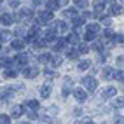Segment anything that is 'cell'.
Instances as JSON below:
<instances>
[{
    "instance_id": "1",
    "label": "cell",
    "mask_w": 124,
    "mask_h": 124,
    "mask_svg": "<svg viewBox=\"0 0 124 124\" xmlns=\"http://www.w3.org/2000/svg\"><path fill=\"white\" fill-rule=\"evenodd\" d=\"M82 86H84L89 93H94L96 91V87H98V80L94 79V77H91V75H87V77H84L82 79Z\"/></svg>"
},
{
    "instance_id": "2",
    "label": "cell",
    "mask_w": 124,
    "mask_h": 124,
    "mask_svg": "<svg viewBox=\"0 0 124 124\" xmlns=\"http://www.w3.org/2000/svg\"><path fill=\"white\" fill-rule=\"evenodd\" d=\"M53 12H47V11H42L37 14V24H49L53 23Z\"/></svg>"
},
{
    "instance_id": "3",
    "label": "cell",
    "mask_w": 124,
    "mask_h": 124,
    "mask_svg": "<svg viewBox=\"0 0 124 124\" xmlns=\"http://www.w3.org/2000/svg\"><path fill=\"white\" fill-rule=\"evenodd\" d=\"M51 30L54 33H65V31H68V26L65 21H53L51 23Z\"/></svg>"
},
{
    "instance_id": "4",
    "label": "cell",
    "mask_w": 124,
    "mask_h": 124,
    "mask_svg": "<svg viewBox=\"0 0 124 124\" xmlns=\"http://www.w3.org/2000/svg\"><path fill=\"white\" fill-rule=\"evenodd\" d=\"M28 60H30V56L26 54V53H19L18 56L14 58V65L16 67H26V63H28Z\"/></svg>"
},
{
    "instance_id": "5",
    "label": "cell",
    "mask_w": 124,
    "mask_h": 124,
    "mask_svg": "<svg viewBox=\"0 0 124 124\" xmlns=\"http://www.w3.org/2000/svg\"><path fill=\"white\" fill-rule=\"evenodd\" d=\"M23 75L26 79H35L39 75V68L37 67H24L23 68Z\"/></svg>"
},
{
    "instance_id": "6",
    "label": "cell",
    "mask_w": 124,
    "mask_h": 124,
    "mask_svg": "<svg viewBox=\"0 0 124 124\" xmlns=\"http://www.w3.org/2000/svg\"><path fill=\"white\" fill-rule=\"evenodd\" d=\"M23 114H24V107H23V105H14L12 108H11V119H12V117H14V119H19Z\"/></svg>"
},
{
    "instance_id": "7",
    "label": "cell",
    "mask_w": 124,
    "mask_h": 124,
    "mask_svg": "<svg viewBox=\"0 0 124 124\" xmlns=\"http://www.w3.org/2000/svg\"><path fill=\"white\" fill-rule=\"evenodd\" d=\"M53 49H54L56 53H60V51H63V49H67V39H56L54 44H53Z\"/></svg>"
},
{
    "instance_id": "8",
    "label": "cell",
    "mask_w": 124,
    "mask_h": 124,
    "mask_svg": "<svg viewBox=\"0 0 124 124\" xmlns=\"http://www.w3.org/2000/svg\"><path fill=\"white\" fill-rule=\"evenodd\" d=\"M73 96H75V100L77 101H86V98H87V93L82 87H75L73 89Z\"/></svg>"
},
{
    "instance_id": "9",
    "label": "cell",
    "mask_w": 124,
    "mask_h": 124,
    "mask_svg": "<svg viewBox=\"0 0 124 124\" xmlns=\"http://www.w3.org/2000/svg\"><path fill=\"white\" fill-rule=\"evenodd\" d=\"M115 94H117V87H112V86H108L103 93H101V98L103 100H108V98H114Z\"/></svg>"
},
{
    "instance_id": "10",
    "label": "cell",
    "mask_w": 124,
    "mask_h": 124,
    "mask_svg": "<svg viewBox=\"0 0 124 124\" xmlns=\"http://www.w3.org/2000/svg\"><path fill=\"white\" fill-rule=\"evenodd\" d=\"M70 91H72V79H70V77H65V86H63V89H61L63 98H67V96L70 94Z\"/></svg>"
},
{
    "instance_id": "11",
    "label": "cell",
    "mask_w": 124,
    "mask_h": 124,
    "mask_svg": "<svg viewBox=\"0 0 124 124\" xmlns=\"http://www.w3.org/2000/svg\"><path fill=\"white\" fill-rule=\"evenodd\" d=\"M39 24H33L30 30H28V35H26V40H30V42H33V40L37 39V35H39Z\"/></svg>"
},
{
    "instance_id": "12",
    "label": "cell",
    "mask_w": 124,
    "mask_h": 124,
    "mask_svg": "<svg viewBox=\"0 0 124 124\" xmlns=\"http://www.w3.org/2000/svg\"><path fill=\"white\" fill-rule=\"evenodd\" d=\"M61 7V2H58V0H49V2H46V11L47 12H53L56 9H60Z\"/></svg>"
},
{
    "instance_id": "13",
    "label": "cell",
    "mask_w": 124,
    "mask_h": 124,
    "mask_svg": "<svg viewBox=\"0 0 124 124\" xmlns=\"http://www.w3.org/2000/svg\"><path fill=\"white\" fill-rule=\"evenodd\" d=\"M23 107H24V108H30V112H37L39 107H40V103L37 100H28V101H24Z\"/></svg>"
},
{
    "instance_id": "14",
    "label": "cell",
    "mask_w": 124,
    "mask_h": 124,
    "mask_svg": "<svg viewBox=\"0 0 124 124\" xmlns=\"http://www.w3.org/2000/svg\"><path fill=\"white\" fill-rule=\"evenodd\" d=\"M114 73H115V70H114L112 67H105V68L101 70V77H103L105 80H110V79H114Z\"/></svg>"
},
{
    "instance_id": "15",
    "label": "cell",
    "mask_w": 124,
    "mask_h": 124,
    "mask_svg": "<svg viewBox=\"0 0 124 124\" xmlns=\"http://www.w3.org/2000/svg\"><path fill=\"white\" fill-rule=\"evenodd\" d=\"M65 56H67L68 60H77V58H79V51L73 49V47H67V49H65Z\"/></svg>"
},
{
    "instance_id": "16",
    "label": "cell",
    "mask_w": 124,
    "mask_h": 124,
    "mask_svg": "<svg viewBox=\"0 0 124 124\" xmlns=\"http://www.w3.org/2000/svg\"><path fill=\"white\" fill-rule=\"evenodd\" d=\"M24 46H26V40H24V39H14L12 44H11V47L12 49H18V51H21Z\"/></svg>"
},
{
    "instance_id": "17",
    "label": "cell",
    "mask_w": 124,
    "mask_h": 124,
    "mask_svg": "<svg viewBox=\"0 0 124 124\" xmlns=\"http://www.w3.org/2000/svg\"><path fill=\"white\" fill-rule=\"evenodd\" d=\"M79 40H80V37H79V33L77 31H72V33L67 37V44H72V46H77L79 44Z\"/></svg>"
},
{
    "instance_id": "18",
    "label": "cell",
    "mask_w": 124,
    "mask_h": 124,
    "mask_svg": "<svg viewBox=\"0 0 124 124\" xmlns=\"http://www.w3.org/2000/svg\"><path fill=\"white\" fill-rule=\"evenodd\" d=\"M122 11H124V9H122V5H119L117 2H112V4H110V12H112L114 16L122 14Z\"/></svg>"
},
{
    "instance_id": "19",
    "label": "cell",
    "mask_w": 124,
    "mask_h": 124,
    "mask_svg": "<svg viewBox=\"0 0 124 124\" xmlns=\"http://www.w3.org/2000/svg\"><path fill=\"white\" fill-rule=\"evenodd\" d=\"M51 84H44V86H40V96L42 98H49L51 96Z\"/></svg>"
},
{
    "instance_id": "20",
    "label": "cell",
    "mask_w": 124,
    "mask_h": 124,
    "mask_svg": "<svg viewBox=\"0 0 124 124\" xmlns=\"http://www.w3.org/2000/svg\"><path fill=\"white\" fill-rule=\"evenodd\" d=\"M63 18H70V19L77 18V9H75V7H70V9H65V11H63Z\"/></svg>"
},
{
    "instance_id": "21",
    "label": "cell",
    "mask_w": 124,
    "mask_h": 124,
    "mask_svg": "<svg viewBox=\"0 0 124 124\" xmlns=\"http://www.w3.org/2000/svg\"><path fill=\"white\" fill-rule=\"evenodd\" d=\"M0 23H2V24H5V26H9V24H12L14 23V18H12V16L11 14H2V18H0Z\"/></svg>"
},
{
    "instance_id": "22",
    "label": "cell",
    "mask_w": 124,
    "mask_h": 124,
    "mask_svg": "<svg viewBox=\"0 0 124 124\" xmlns=\"http://www.w3.org/2000/svg\"><path fill=\"white\" fill-rule=\"evenodd\" d=\"M87 31L93 33V35H96L98 31H100V24H98V23H89L87 24Z\"/></svg>"
},
{
    "instance_id": "23",
    "label": "cell",
    "mask_w": 124,
    "mask_h": 124,
    "mask_svg": "<svg viewBox=\"0 0 124 124\" xmlns=\"http://www.w3.org/2000/svg\"><path fill=\"white\" fill-rule=\"evenodd\" d=\"M5 79H14V77H18V70L16 68H5Z\"/></svg>"
},
{
    "instance_id": "24",
    "label": "cell",
    "mask_w": 124,
    "mask_h": 124,
    "mask_svg": "<svg viewBox=\"0 0 124 124\" xmlns=\"http://www.w3.org/2000/svg\"><path fill=\"white\" fill-rule=\"evenodd\" d=\"M46 46H47L46 40H39V39H35L33 42H31V47H33V49H42V47H46Z\"/></svg>"
},
{
    "instance_id": "25",
    "label": "cell",
    "mask_w": 124,
    "mask_h": 124,
    "mask_svg": "<svg viewBox=\"0 0 124 124\" xmlns=\"http://www.w3.org/2000/svg\"><path fill=\"white\" fill-rule=\"evenodd\" d=\"M89 67H91V61H89V60H82V61H80V63L77 65V68H79L80 72H84V70H87Z\"/></svg>"
},
{
    "instance_id": "26",
    "label": "cell",
    "mask_w": 124,
    "mask_h": 124,
    "mask_svg": "<svg viewBox=\"0 0 124 124\" xmlns=\"http://www.w3.org/2000/svg\"><path fill=\"white\" fill-rule=\"evenodd\" d=\"M51 60H53V56L49 54V53H42V54L39 56V61L40 63H47V61H51Z\"/></svg>"
},
{
    "instance_id": "27",
    "label": "cell",
    "mask_w": 124,
    "mask_h": 124,
    "mask_svg": "<svg viewBox=\"0 0 124 124\" xmlns=\"http://www.w3.org/2000/svg\"><path fill=\"white\" fill-rule=\"evenodd\" d=\"M72 21H73V26H75V30H77L79 26H82V24H84V21H86V19L82 18V16H77V18H73Z\"/></svg>"
},
{
    "instance_id": "28",
    "label": "cell",
    "mask_w": 124,
    "mask_h": 124,
    "mask_svg": "<svg viewBox=\"0 0 124 124\" xmlns=\"http://www.w3.org/2000/svg\"><path fill=\"white\" fill-rule=\"evenodd\" d=\"M44 40H46V42H53V40H56V33H54L51 28L47 30V33H46V39H44Z\"/></svg>"
},
{
    "instance_id": "29",
    "label": "cell",
    "mask_w": 124,
    "mask_h": 124,
    "mask_svg": "<svg viewBox=\"0 0 124 124\" xmlns=\"http://www.w3.org/2000/svg\"><path fill=\"white\" fill-rule=\"evenodd\" d=\"M9 37H11V31L9 30H0V42L9 40Z\"/></svg>"
},
{
    "instance_id": "30",
    "label": "cell",
    "mask_w": 124,
    "mask_h": 124,
    "mask_svg": "<svg viewBox=\"0 0 124 124\" xmlns=\"http://www.w3.org/2000/svg\"><path fill=\"white\" fill-rule=\"evenodd\" d=\"M91 47H93L94 51H100V53H101V51H103V42H101V40H94Z\"/></svg>"
},
{
    "instance_id": "31",
    "label": "cell",
    "mask_w": 124,
    "mask_h": 124,
    "mask_svg": "<svg viewBox=\"0 0 124 124\" xmlns=\"http://www.w3.org/2000/svg\"><path fill=\"white\" fill-rule=\"evenodd\" d=\"M112 44H124V35H114V39H112Z\"/></svg>"
},
{
    "instance_id": "32",
    "label": "cell",
    "mask_w": 124,
    "mask_h": 124,
    "mask_svg": "<svg viewBox=\"0 0 124 124\" xmlns=\"http://www.w3.org/2000/svg\"><path fill=\"white\" fill-rule=\"evenodd\" d=\"M114 79H117V80L124 82V70H115V73H114Z\"/></svg>"
},
{
    "instance_id": "33",
    "label": "cell",
    "mask_w": 124,
    "mask_h": 124,
    "mask_svg": "<svg viewBox=\"0 0 124 124\" xmlns=\"http://www.w3.org/2000/svg\"><path fill=\"white\" fill-rule=\"evenodd\" d=\"M61 61H63V58H61V56H53V60H51L53 67H60V65H61Z\"/></svg>"
},
{
    "instance_id": "34",
    "label": "cell",
    "mask_w": 124,
    "mask_h": 124,
    "mask_svg": "<svg viewBox=\"0 0 124 124\" xmlns=\"http://www.w3.org/2000/svg\"><path fill=\"white\" fill-rule=\"evenodd\" d=\"M0 124H11V115L2 114V115H0Z\"/></svg>"
},
{
    "instance_id": "35",
    "label": "cell",
    "mask_w": 124,
    "mask_h": 124,
    "mask_svg": "<svg viewBox=\"0 0 124 124\" xmlns=\"http://www.w3.org/2000/svg\"><path fill=\"white\" fill-rule=\"evenodd\" d=\"M87 4H89V2H86V0H79V2H75V5L79 7V9H86ZM77 7H75V9H77Z\"/></svg>"
},
{
    "instance_id": "36",
    "label": "cell",
    "mask_w": 124,
    "mask_h": 124,
    "mask_svg": "<svg viewBox=\"0 0 124 124\" xmlns=\"http://www.w3.org/2000/svg\"><path fill=\"white\" fill-rule=\"evenodd\" d=\"M79 53H80V54H86V53H89V46H87V44H80V47H79Z\"/></svg>"
},
{
    "instance_id": "37",
    "label": "cell",
    "mask_w": 124,
    "mask_h": 124,
    "mask_svg": "<svg viewBox=\"0 0 124 124\" xmlns=\"http://www.w3.org/2000/svg\"><path fill=\"white\" fill-rule=\"evenodd\" d=\"M114 107H115V108H122V107H124V98L115 100V101H114Z\"/></svg>"
},
{
    "instance_id": "38",
    "label": "cell",
    "mask_w": 124,
    "mask_h": 124,
    "mask_svg": "<svg viewBox=\"0 0 124 124\" xmlns=\"http://www.w3.org/2000/svg\"><path fill=\"white\" fill-rule=\"evenodd\" d=\"M96 39V35H93V33H89V31H86V35H84V40L86 42H91V40H94Z\"/></svg>"
},
{
    "instance_id": "39",
    "label": "cell",
    "mask_w": 124,
    "mask_h": 124,
    "mask_svg": "<svg viewBox=\"0 0 124 124\" xmlns=\"http://www.w3.org/2000/svg\"><path fill=\"white\" fill-rule=\"evenodd\" d=\"M44 75H47V77H54V75H56V72L49 70V68H46V70H44Z\"/></svg>"
},
{
    "instance_id": "40",
    "label": "cell",
    "mask_w": 124,
    "mask_h": 124,
    "mask_svg": "<svg viewBox=\"0 0 124 124\" xmlns=\"http://www.w3.org/2000/svg\"><path fill=\"white\" fill-rule=\"evenodd\" d=\"M115 124H124V115H117L115 117Z\"/></svg>"
},
{
    "instance_id": "41",
    "label": "cell",
    "mask_w": 124,
    "mask_h": 124,
    "mask_svg": "<svg viewBox=\"0 0 124 124\" xmlns=\"http://www.w3.org/2000/svg\"><path fill=\"white\" fill-rule=\"evenodd\" d=\"M9 5L12 7V9H18V7H19V2H18V0H12V2H9Z\"/></svg>"
},
{
    "instance_id": "42",
    "label": "cell",
    "mask_w": 124,
    "mask_h": 124,
    "mask_svg": "<svg viewBox=\"0 0 124 124\" xmlns=\"http://www.w3.org/2000/svg\"><path fill=\"white\" fill-rule=\"evenodd\" d=\"M16 35H18V37H21V35H24V30H23V28L19 26L18 30H16Z\"/></svg>"
},
{
    "instance_id": "43",
    "label": "cell",
    "mask_w": 124,
    "mask_h": 124,
    "mask_svg": "<svg viewBox=\"0 0 124 124\" xmlns=\"http://www.w3.org/2000/svg\"><path fill=\"white\" fill-rule=\"evenodd\" d=\"M28 117L33 121V119H37V117H39V115H37V112H30V114H28Z\"/></svg>"
},
{
    "instance_id": "44",
    "label": "cell",
    "mask_w": 124,
    "mask_h": 124,
    "mask_svg": "<svg viewBox=\"0 0 124 124\" xmlns=\"http://www.w3.org/2000/svg\"><path fill=\"white\" fill-rule=\"evenodd\" d=\"M40 4H42V2H39V0H33V2H31V5H33V7H37V5H40Z\"/></svg>"
},
{
    "instance_id": "45",
    "label": "cell",
    "mask_w": 124,
    "mask_h": 124,
    "mask_svg": "<svg viewBox=\"0 0 124 124\" xmlns=\"http://www.w3.org/2000/svg\"><path fill=\"white\" fill-rule=\"evenodd\" d=\"M19 124H30V122H24V121H23V122H19Z\"/></svg>"
},
{
    "instance_id": "46",
    "label": "cell",
    "mask_w": 124,
    "mask_h": 124,
    "mask_svg": "<svg viewBox=\"0 0 124 124\" xmlns=\"http://www.w3.org/2000/svg\"><path fill=\"white\" fill-rule=\"evenodd\" d=\"M0 67H2V65H0Z\"/></svg>"
},
{
    "instance_id": "47",
    "label": "cell",
    "mask_w": 124,
    "mask_h": 124,
    "mask_svg": "<svg viewBox=\"0 0 124 124\" xmlns=\"http://www.w3.org/2000/svg\"><path fill=\"white\" fill-rule=\"evenodd\" d=\"M0 44H2V42H0Z\"/></svg>"
}]
</instances>
